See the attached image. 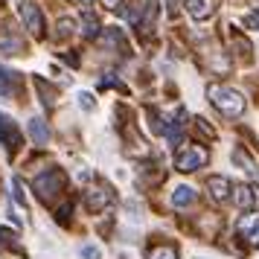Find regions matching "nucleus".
<instances>
[{
    "label": "nucleus",
    "mask_w": 259,
    "mask_h": 259,
    "mask_svg": "<svg viewBox=\"0 0 259 259\" xmlns=\"http://www.w3.org/2000/svg\"><path fill=\"white\" fill-rule=\"evenodd\" d=\"M12 187H15V201H18L21 207H26V187H24V181H21V178H15Z\"/></svg>",
    "instance_id": "26"
},
{
    "label": "nucleus",
    "mask_w": 259,
    "mask_h": 259,
    "mask_svg": "<svg viewBox=\"0 0 259 259\" xmlns=\"http://www.w3.org/2000/svg\"><path fill=\"white\" fill-rule=\"evenodd\" d=\"M82 3H84V6H91V3H94V0H82Z\"/></svg>",
    "instance_id": "33"
},
{
    "label": "nucleus",
    "mask_w": 259,
    "mask_h": 259,
    "mask_svg": "<svg viewBox=\"0 0 259 259\" xmlns=\"http://www.w3.org/2000/svg\"><path fill=\"white\" fill-rule=\"evenodd\" d=\"M184 6H187V12L192 21H207V18L215 15L219 0H184Z\"/></svg>",
    "instance_id": "8"
},
{
    "label": "nucleus",
    "mask_w": 259,
    "mask_h": 259,
    "mask_svg": "<svg viewBox=\"0 0 259 259\" xmlns=\"http://www.w3.org/2000/svg\"><path fill=\"white\" fill-rule=\"evenodd\" d=\"M102 3H105V9H117L122 0H102Z\"/></svg>",
    "instance_id": "32"
},
{
    "label": "nucleus",
    "mask_w": 259,
    "mask_h": 259,
    "mask_svg": "<svg viewBox=\"0 0 259 259\" xmlns=\"http://www.w3.org/2000/svg\"><path fill=\"white\" fill-rule=\"evenodd\" d=\"M76 99H79V108H84V111H94V105H96V99L91 94H88V91H82V94L76 96Z\"/></svg>",
    "instance_id": "27"
},
{
    "label": "nucleus",
    "mask_w": 259,
    "mask_h": 259,
    "mask_svg": "<svg viewBox=\"0 0 259 259\" xmlns=\"http://www.w3.org/2000/svg\"><path fill=\"white\" fill-rule=\"evenodd\" d=\"M230 198H233V204L242 212H250L253 204H256V192L247 187V184H239V187H233V195H230Z\"/></svg>",
    "instance_id": "11"
},
{
    "label": "nucleus",
    "mask_w": 259,
    "mask_h": 259,
    "mask_svg": "<svg viewBox=\"0 0 259 259\" xmlns=\"http://www.w3.org/2000/svg\"><path fill=\"white\" fill-rule=\"evenodd\" d=\"M184 119H187V111H184V108H178L175 117H172V122L166 125V140L172 143V146H178V143H181V131H184V125H187Z\"/></svg>",
    "instance_id": "15"
},
{
    "label": "nucleus",
    "mask_w": 259,
    "mask_h": 259,
    "mask_svg": "<svg viewBox=\"0 0 259 259\" xmlns=\"http://www.w3.org/2000/svg\"><path fill=\"white\" fill-rule=\"evenodd\" d=\"M181 6H184V0H169V15L175 18V15H178V9H181Z\"/></svg>",
    "instance_id": "31"
},
{
    "label": "nucleus",
    "mask_w": 259,
    "mask_h": 259,
    "mask_svg": "<svg viewBox=\"0 0 259 259\" xmlns=\"http://www.w3.org/2000/svg\"><path fill=\"white\" fill-rule=\"evenodd\" d=\"M207 189H210L212 201H219V204H224V201L233 195V184H230V181H227L224 175H212V178H207Z\"/></svg>",
    "instance_id": "10"
},
{
    "label": "nucleus",
    "mask_w": 259,
    "mask_h": 259,
    "mask_svg": "<svg viewBox=\"0 0 259 259\" xmlns=\"http://www.w3.org/2000/svg\"><path fill=\"white\" fill-rule=\"evenodd\" d=\"M21 50H24L21 35H15L9 29H0V56H18Z\"/></svg>",
    "instance_id": "13"
},
{
    "label": "nucleus",
    "mask_w": 259,
    "mask_h": 259,
    "mask_svg": "<svg viewBox=\"0 0 259 259\" xmlns=\"http://www.w3.org/2000/svg\"><path fill=\"white\" fill-rule=\"evenodd\" d=\"M114 204V189L108 184H91L88 192H84V207L88 212H102Z\"/></svg>",
    "instance_id": "4"
},
{
    "label": "nucleus",
    "mask_w": 259,
    "mask_h": 259,
    "mask_svg": "<svg viewBox=\"0 0 259 259\" xmlns=\"http://www.w3.org/2000/svg\"><path fill=\"white\" fill-rule=\"evenodd\" d=\"M233 47H236V53H239V59H250V41L247 38H242V35H236L233 38Z\"/></svg>",
    "instance_id": "24"
},
{
    "label": "nucleus",
    "mask_w": 259,
    "mask_h": 259,
    "mask_svg": "<svg viewBox=\"0 0 259 259\" xmlns=\"http://www.w3.org/2000/svg\"><path fill=\"white\" fill-rule=\"evenodd\" d=\"M207 99L212 102V108L224 114V117H242L245 114V96L233 91V88H227V84H210L207 88Z\"/></svg>",
    "instance_id": "1"
},
{
    "label": "nucleus",
    "mask_w": 259,
    "mask_h": 259,
    "mask_svg": "<svg viewBox=\"0 0 259 259\" xmlns=\"http://www.w3.org/2000/svg\"><path fill=\"white\" fill-rule=\"evenodd\" d=\"M157 15H160V0H146V6H143V15H140V21H137V26H140L143 35H152V32H154Z\"/></svg>",
    "instance_id": "9"
},
{
    "label": "nucleus",
    "mask_w": 259,
    "mask_h": 259,
    "mask_svg": "<svg viewBox=\"0 0 259 259\" xmlns=\"http://www.w3.org/2000/svg\"><path fill=\"white\" fill-rule=\"evenodd\" d=\"M0 245H6V247H18V245H15V233L9 230V227H0Z\"/></svg>",
    "instance_id": "28"
},
{
    "label": "nucleus",
    "mask_w": 259,
    "mask_h": 259,
    "mask_svg": "<svg viewBox=\"0 0 259 259\" xmlns=\"http://www.w3.org/2000/svg\"><path fill=\"white\" fill-rule=\"evenodd\" d=\"M29 137H32L38 146H47L50 143V125L41 117H32L29 119Z\"/></svg>",
    "instance_id": "16"
},
{
    "label": "nucleus",
    "mask_w": 259,
    "mask_h": 259,
    "mask_svg": "<svg viewBox=\"0 0 259 259\" xmlns=\"http://www.w3.org/2000/svg\"><path fill=\"white\" fill-rule=\"evenodd\" d=\"M242 24H245L247 29H256L259 32V12H247L245 18H242Z\"/></svg>",
    "instance_id": "30"
},
{
    "label": "nucleus",
    "mask_w": 259,
    "mask_h": 259,
    "mask_svg": "<svg viewBox=\"0 0 259 259\" xmlns=\"http://www.w3.org/2000/svg\"><path fill=\"white\" fill-rule=\"evenodd\" d=\"M82 259H102V250L96 245H84L82 247Z\"/></svg>",
    "instance_id": "29"
},
{
    "label": "nucleus",
    "mask_w": 259,
    "mask_h": 259,
    "mask_svg": "<svg viewBox=\"0 0 259 259\" xmlns=\"http://www.w3.org/2000/svg\"><path fill=\"white\" fill-rule=\"evenodd\" d=\"M233 163L239 166V169H245L250 178H256L259 181V169H256V163H253V157H250L245 149H233Z\"/></svg>",
    "instance_id": "18"
},
{
    "label": "nucleus",
    "mask_w": 259,
    "mask_h": 259,
    "mask_svg": "<svg viewBox=\"0 0 259 259\" xmlns=\"http://www.w3.org/2000/svg\"><path fill=\"white\" fill-rule=\"evenodd\" d=\"M102 47H105V50L119 47L122 56L128 53V44H125V35H122V29H119V26H108L105 32H102Z\"/></svg>",
    "instance_id": "14"
},
{
    "label": "nucleus",
    "mask_w": 259,
    "mask_h": 259,
    "mask_svg": "<svg viewBox=\"0 0 259 259\" xmlns=\"http://www.w3.org/2000/svg\"><path fill=\"white\" fill-rule=\"evenodd\" d=\"M18 15H21V21H24V29H29V35L41 38L44 35V15H41V9H38L35 3H21L18 6Z\"/></svg>",
    "instance_id": "5"
},
{
    "label": "nucleus",
    "mask_w": 259,
    "mask_h": 259,
    "mask_svg": "<svg viewBox=\"0 0 259 259\" xmlns=\"http://www.w3.org/2000/svg\"><path fill=\"white\" fill-rule=\"evenodd\" d=\"M236 233L247 239V242H259V212H245L239 222H236Z\"/></svg>",
    "instance_id": "7"
},
{
    "label": "nucleus",
    "mask_w": 259,
    "mask_h": 259,
    "mask_svg": "<svg viewBox=\"0 0 259 259\" xmlns=\"http://www.w3.org/2000/svg\"><path fill=\"white\" fill-rule=\"evenodd\" d=\"M207 160H210V152L204 149V146H198V143H192V146H181V152L175 154V169L178 172H198L201 166H207Z\"/></svg>",
    "instance_id": "3"
},
{
    "label": "nucleus",
    "mask_w": 259,
    "mask_h": 259,
    "mask_svg": "<svg viewBox=\"0 0 259 259\" xmlns=\"http://www.w3.org/2000/svg\"><path fill=\"white\" fill-rule=\"evenodd\" d=\"M82 35H84V38H96V35H102L99 18H96L94 12H84V15H82Z\"/></svg>",
    "instance_id": "20"
},
{
    "label": "nucleus",
    "mask_w": 259,
    "mask_h": 259,
    "mask_svg": "<svg viewBox=\"0 0 259 259\" xmlns=\"http://www.w3.org/2000/svg\"><path fill=\"white\" fill-rule=\"evenodd\" d=\"M18 91H21V76L0 67V96L3 99H12V96H18Z\"/></svg>",
    "instance_id": "12"
},
{
    "label": "nucleus",
    "mask_w": 259,
    "mask_h": 259,
    "mask_svg": "<svg viewBox=\"0 0 259 259\" xmlns=\"http://www.w3.org/2000/svg\"><path fill=\"white\" fill-rule=\"evenodd\" d=\"M149 259H178L175 245H157L149 250Z\"/></svg>",
    "instance_id": "21"
},
{
    "label": "nucleus",
    "mask_w": 259,
    "mask_h": 259,
    "mask_svg": "<svg viewBox=\"0 0 259 259\" xmlns=\"http://www.w3.org/2000/svg\"><path fill=\"white\" fill-rule=\"evenodd\" d=\"M195 189L192 187H175V192H172V207H178V210H184V207H192L195 204Z\"/></svg>",
    "instance_id": "17"
},
{
    "label": "nucleus",
    "mask_w": 259,
    "mask_h": 259,
    "mask_svg": "<svg viewBox=\"0 0 259 259\" xmlns=\"http://www.w3.org/2000/svg\"><path fill=\"white\" fill-rule=\"evenodd\" d=\"M149 125H152V131L154 134H166V122H163V117H160V111L157 108H149Z\"/></svg>",
    "instance_id": "23"
},
{
    "label": "nucleus",
    "mask_w": 259,
    "mask_h": 259,
    "mask_svg": "<svg viewBox=\"0 0 259 259\" xmlns=\"http://www.w3.org/2000/svg\"><path fill=\"white\" fill-rule=\"evenodd\" d=\"M35 91H38V96H41V105L44 108H53L56 105V102H59V99H56V88H53V84H47L44 82V79H35Z\"/></svg>",
    "instance_id": "19"
},
{
    "label": "nucleus",
    "mask_w": 259,
    "mask_h": 259,
    "mask_svg": "<svg viewBox=\"0 0 259 259\" xmlns=\"http://www.w3.org/2000/svg\"><path fill=\"white\" fill-rule=\"evenodd\" d=\"M73 29H76V21H73V18H61L59 21V32H56V35L67 38V35H73Z\"/></svg>",
    "instance_id": "25"
},
{
    "label": "nucleus",
    "mask_w": 259,
    "mask_h": 259,
    "mask_svg": "<svg viewBox=\"0 0 259 259\" xmlns=\"http://www.w3.org/2000/svg\"><path fill=\"white\" fill-rule=\"evenodd\" d=\"M195 134H198L201 140H215V128H212L207 119H195Z\"/></svg>",
    "instance_id": "22"
},
{
    "label": "nucleus",
    "mask_w": 259,
    "mask_h": 259,
    "mask_svg": "<svg viewBox=\"0 0 259 259\" xmlns=\"http://www.w3.org/2000/svg\"><path fill=\"white\" fill-rule=\"evenodd\" d=\"M21 128H18V122H15L9 114H3L0 111V146H6L9 152H15L18 146H21Z\"/></svg>",
    "instance_id": "6"
},
{
    "label": "nucleus",
    "mask_w": 259,
    "mask_h": 259,
    "mask_svg": "<svg viewBox=\"0 0 259 259\" xmlns=\"http://www.w3.org/2000/svg\"><path fill=\"white\" fill-rule=\"evenodd\" d=\"M64 187H67V178H64L61 169H47V172H41V175L35 178V184H32V189L38 192V198L44 201V204H53L56 198H61Z\"/></svg>",
    "instance_id": "2"
}]
</instances>
